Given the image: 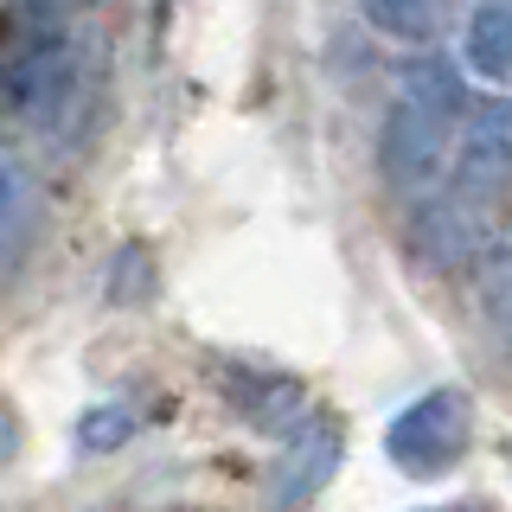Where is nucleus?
<instances>
[{"label":"nucleus","instance_id":"14","mask_svg":"<svg viewBox=\"0 0 512 512\" xmlns=\"http://www.w3.org/2000/svg\"><path fill=\"white\" fill-rule=\"evenodd\" d=\"M423 512H487V506H423Z\"/></svg>","mask_w":512,"mask_h":512},{"label":"nucleus","instance_id":"9","mask_svg":"<svg viewBox=\"0 0 512 512\" xmlns=\"http://www.w3.org/2000/svg\"><path fill=\"white\" fill-rule=\"evenodd\" d=\"M474 295H480V320L512 346V237L480 250V269H474Z\"/></svg>","mask_w":512,"mask_h":512},{"label":"nucleus","instance_id":"1","mask_svg":"<svg viewBox=\"0 0 512 512\" xmlns=\"http://www.w3.org/2000/svg\"><path fill=\"white\" fill-rule=\"evenodd\" d=\"M468 442H474V404L455 384L423 391L416 404H404L391 416V429H384V455L404 474H448L468 455Z\"/></svg>","mask_w":512,"mask_h":512},{"label":"nucleus","instance_id":"6","mask_svg":"<svg viewBox=\"0 0 512 512\" xmlns=\"http://www.w3.org/2000/svg\"><path fill=\"white\" fill-rule=\"evenodd\" d=\"M461 58L487 84H512V0H480L461 32Z\"/></svg>","mask_w":512,"mask_h":512},{"label":"nucleus","instance_id":"12","mask_svg":"<svg viewBox=\"0 0 512 512\" xmlns=\"http://www.w3.org/2000/svg\"><path fill=\"white\" fill-rule=\"evenodd\" d=\"M128 436H135V416H128L122 404H96L84 423H77V442L96 448V455H103V448H122Z\"/></svg>","mask_w":512,"mask_h":512},{"label":"nucleus","instance_id":"13","mask_svg":"<svg viewBox=\"0 0 512 512\" xmlns=\"http://www.w3.org/2000/svg\"><path fill=\"white\" fill-rule=\"evenodd\" d=\"M13 448H20V416H13L7 404H0V468L13 461Z\"/></svg>","mask_w":512,"mask_h":512},{"label":"nucleus","instance_id":"7","mask_svg":"<svg viewBox=\"0 0 512 512\" xmlns=\"http://www.w3.org/2000/svg\"><path fill=\"white\" fill-rule=\"evenodd\" d=\"M224 391H231V404L244 410L256 429H276V423H288V416L301 410V384L282 378V372H256V365L231 372V378H224Z\"/></svg>","mask_w":512,"mask_h":512},{"label":"nucleus","instance_id":"8","mask_svg":"<svg viewBox=\"0 0 512 512\" xmlns=\"http://www.w3.org/2000/svg\"><path fill=\"white\" fill-rule=\"evenodd\" d=\"M474 212V205H468ZM461 212V199H436V205H416V224H410V237H416V256L423 263H461L468 256V237H474V218Z\"/></svg>","mask_w":512,"mask_h":512},{"label":"nucleus","instance_id":"11","mask_svg":"<svg viewBox=\"0 0 512 512\" xmlns=\"http://www.w3.org/2000/svg\"><path fill=\"white\" fill-rule=\"evenodd\" d=\"M26 218H32V186H26L20 160L0 154V250H7L13 237L26 231Z\"/></svg>","mask_w":512,"mask_h":512},{"label":"nucleus","instance_id":"10","mask_svg":"<svg viewBox=\"0 0 512 512\" xmlns=\"http://www.w3.org/2000/svg\"><path fill=\"white\" fill-rule=\"evenodd\" d=\"M365 26L391 32V39H429L442 20V0H359Z\"/></svg>","mask_w":512,"mask_h":512},{"label":"nucleus","instance_id":"2","mask_svg":"<svg viewBox=\"0 0 512 512\" xmlns=\"http://www.w3.org/2000/svg\"><path fill=\"white\" fill-rule=\"evenodd\" d=\"M448 148H455V116H442L423 96H397L378 135V167L397 192H429L448 173Z\"/></svg>","mask_w":512,"mask_h":512},{"label":"nucleus","instance_id":"3","mask_svg":"<svg viewBox=\"0 0 512 512\" xmlns=\"http://www.w3.org/2000/svg\"><path fill=\"white\" fill-rule=\"evenodd\" d=\"M77 84H84V58H77L71 39H39L26 45L20 58L0 64V109L20 122H58L64 109L77 103Z\"/></svg>","mask_w":512,"mask_h":512},{"label":"nucleus","instance_id":"4","mask_svg":"<svg viewBox=\"0 0 512 512\" xmlns=\"http://www.w3.org/2000/svg\"><path fill=\"white\" fill-rule=\"evenodd\" d=\"M448 173H455V199L480 205L512 180V109L480 103L461 116V141L448 148Z\"/></svg>","mask_w":512,"mask_h":512},{"label":"nucleus","instance_id":"5","mask_svg":"<svg viewBox=\"0 0 512 512\" xmlns=\"http://www.w3.org/2000/svg\"><path fill=\"white\" fill-rule=\"evenodd\" d=\"M333 468H340V423H333V416H308V423L288 436L282 461H276V474H269L263 506H269V512H295V506H308L314 493L333 480Z\"/></svg>","mask_w":512,"mask_h":512}]
</instances>
